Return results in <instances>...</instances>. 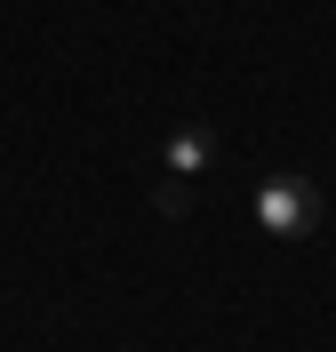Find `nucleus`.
I'll use <instances>...</instances> for the list:
<instances>
[{
    "instance_id": "f257e3e1",
    "label": "nucleus",
    "mask_w": 336,
    "mask_h": 352,
    "mask_svg": "<svg viewBox=\"0 0 336 352\" xmlns=\"http://www.w3.org/2000/svg\"><path fill=\"white\" fill-rule=\"evenodd\" d=\"M256 224H265L272 241H304V232L320 224L313 176H265V184H256Z\"/></svg>"
},
{
    "instance_id": "f03ea898",
    "label": "nucleus",
    "mask_w": 336,
    "mask_h": 352,
    "mask_svg": "<svg viewBox=\"0 0 336 352\" xmlns=\"http://www.w3.org/2000/svg\"><path fill=\"white\" fill-rule=\"evenodd\" d=\"M208 160H216V136L192 120V129H168V144H160V168L168 176H208Z\"/></svg>"
},
{
    "instance_id": "7ed1b4c3",
    "label": "nucleus",
    "mask_w": 336,
    "mask_h": 352,
    "mask_svg": "<svg viewBox=\"0 0 336 352\" xmlns=\"http://www.w3.org/2000/svg\"><path fill=\"white\" fill-rule=\"evenodd\" d=\"M153 208H168V217H184V208H192V184H184V176H168V184L153 192Z\"/></svg>"
}]
</instances>
